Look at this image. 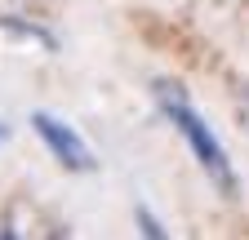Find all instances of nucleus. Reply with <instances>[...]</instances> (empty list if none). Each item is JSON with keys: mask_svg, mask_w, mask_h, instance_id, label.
<instances>
[{"mask_svg": "<svg viewBox=\"0 0 249 240\" xmlns=\"http://www.w3.org/2000/svg\"><path fill=\"white\" fill-rule=\"evenodd\" d=\"M160 98L169 103V111H174V120H178V129L187 134V142L196 147V156H200V165L213 173V183L231 191V187H236V178H231V169H227V156H223V147H218V142H213V134L205 129V120H200L192 107H182V103H178V94H174L169 85H160Z\"/></svg>", "mask_w": 249, "mask_h": 240, "instance_id": "nucleus-1", "label": "nucleus"}, {"mask_svg": "<svg viewBox=\"0 0 249 240\" xmlns=\"http://www.w3.org/2000/svg\"><path fill=\"white\" fill-rule=\"evenodd\" d=\"M31 120H36V134L53 147V156L67 165V169H93V156H89V147L80 142L76 129H67L62 120H53V116H45V111H36Z\"/></svg>", "mask_w": 249, "mask_h": 240, "instance_id": "nucleus-2", "label": "nucleus"}, {"mask_svg": "<svg viewBox=\"0 0 249 240\" xmlns=\"http://www.w3.org/2000/svg\"><path fill=\"white\" fill-rule=\"evenodd\" d=\"M0 138H5V129H0Z\"/></svg>", "mask_w": 249, "mask_h": 240, "instance_id": "nucleus-3", "label": "nucleus"}]
</instances>
